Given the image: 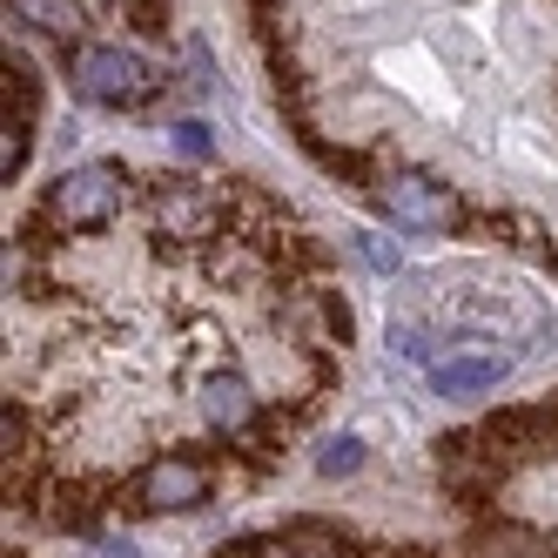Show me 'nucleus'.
<instances>
[{
	"instance_id": "nucleus-5",
	"label": "nucleus",
	"mask_w": 558,
	"mask_h": 558,
	"mask_svg": "<svg viewBox=\"0 0 558 558\" xmlns=\"http://www.w3.org/2000/svg\"><path fill=\"white\" fill-rule=\"evenodd\" d=\"M424 377H430L437 397L471 404V397H492L511 377V356L505 350H485V343H458V350H430L424 356Z\"/></svg>"
},
{
	"instance_id": "nucleus-8",
	"label": "nucleus",
	"mask_w": 558,
	"mask_h": 558,
	"mask_svg": "<svg viewBox=\"0 0 558 558\" xmlns=\"http://www.w3.org/2000/svg\"><path fill=\"white\" fill-rule=\"evenodd\" d=\"M216 209H209V195H195L189 182H162L155 189V229L162 235H209Z\"/></svg>"
},
{
	"instance_id": "nucleus-3",
	"label": "nucleus",
	"mask_w": 558,
	"mask_h": 558,
	"mask_svg": "<svg viewBox=\"0 0 558 558\" xmlns=\"http://www.w3.org/2000/svg\"><path fill=\"white\" fill-rule=\"evenodd\" d=\"M371 203L397 222V229H411V235H445L464 222V203H458V189L451 182H437L424 169H397L371 189Z\"/></svg>"
},
{
	"instance_id": "nucleus-13",
	"label": "nucleus",
	"mask_w": 558,
	"mask_h": 558,
	"mask_svg": "<svg viewBox=\"0 0 558 558\" xmlns=\"http://www.w3.org/2000/svg\"><path fill=\"white\" fill-rule=\"evenodd\" d=\"M169 135H175V148H182V155H209V148H216V142H209V129H203V122H175V129H169Z\"/></svg>"
},
{
	"instance_id": "nucleus-12",
	"label": "nucleus",
	"mask_w": 558,
	"mask_h": 558,
	"mask_svg": "<svg viewBox=\"0 0 558 558\" xmlns=\"http://www.w3.org/2000/svg\"><path fill=\"white\" fill-rule=\"evenodd\" d=\"M356 256H364L377 276H397L404 269V256H397V243H384V235H371V229H356Z\"/></svg>"
},
{
	"instance_id": "nucleus-4",
	"label": "nucleus",
	"mask_w": 558,
	"mask_h": 558,
	"mask_svg": "<svg viewBox=\"0 0 558 558\" xmlns=\"http://www.w3.org/2000/svg\"><path fill=\"white\" fill-rule=\"evenodd\" d=\"M209 464L203 458H189V451H162V458H148L135 471V511H155V518H169V511H195V505H209Z\"/></svg>"
},
{
	"instance_id": "nucleus-2",
	"label": "nucleus",
	"mask_w": 558,
	"mask_h": 558,
	"mask_svg": "<svg viewBox=\"0 0 558 558\" xmlns=\"http://www.w3.org/2000/svg\"><path fill=\"white\" fill-rule=\"evenodd\" d=\"M129 203V175L114 162H74L48 182V203H41V222L54 229H108Z\"/></svg>"
},
{
	"instance_id": "nucleus-11",
	"label": "nucleus",
	"mask_w": 558,
	"mask_h": 558,
	"mask_svg": "<svg viewBox=\"0 0 558 558\" xmlns=\"http://www.w3.org/2000/svg\"><path fill=\"white\" fill-rule=\"evenodd\" d=\"M316 471H324V477H350V471H364V437H356V430L324 437V445H316Z\"/></svg>"
},
{
	"instance_id": "nucleus-7",
	"label": "nucleus",
	"mask_w": 558,
	"mask_h": 558,
	"mask_svg": "<svg viewBox=\"0 0 558 558\" xmlns=\"http://www.w3.org/2000/svg\"><path fill=\"white\" fill-rule=\"evenodd\" d=\"M195 411H203L216 430H250V417H256V390L235 377V371H216V377H203V390H195Z\"/></svg>"
},
{
	"instance_id": "nucleus-9",
	"label": "nucleus",
	"mask_w": 558,
	"mask_h": 558,
	"mask_svg": "<svg viewBox=\"0 0 558 558\" xmlns=\"http://www.w3.org/2000/svg\"><path fill=\"white\" fill-rule=\"evenodd\" d=\"M485 551H498V558H558V545L545 532H525V525H492Z\"/></svg>"
},
{
	"instance_id": "nucleus-10",
	"label": "nucleus",
	"mask_w": 558,
	"mask_h": 558,
	"mask_svg": "<svg viewBox=\"0 0 558 558\" xmlns=\"http://www.w3.org/2000/svg\"><path fill=\"white\" fill-rule=\"evenodd\" d=\"M14 14L48 34H82V0H14Z\"/></svg>"
},
{
	"instance_id": "nucleus-6",
	"label": "nucleus",
	"mask_w": 558,
	"mask_h": 558,
	"mask_svg": "<svg viewBox=\"0 0 558 558\" xmlns=\"http://www.w3.org/2000/svg\"><path fill=\"white\" fill-rule=\"evenodd\" d=\"M27 148H34V74H27V61L8 54V155H0L8 182L27 169Z\"/></svg>"
},
{
	"instance_id": "nucleus-1",
	"label": "nucleus",
	"mask_w": 558,
	"mask_h": 558,
	"mask_svg": "<svg viewBox=\"0 0 558 558\" xmlns=\"http://www.w3.org/2000/svg\"><path fill=\"white\" fill-rule=\"evenodd\" d=\"M68 82H74V95H82L88 108H114V114H122V108L155 101L162 74H155L135 48H122V41H82V48H74Z\"/></svg>"
}]
</instances>
